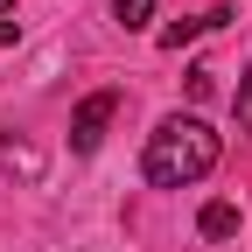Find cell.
Returning a JSON list of instances; mask_svg holds the SVG:
<instances>
[{"mask_svg": "<svg viewBox=\"0 0 252 252\" xmlns=\"http://www.w3.org/2000/svg\"><path fill=\"white\" fill-rule=\"evenodd\" d=\"M217 154H224V140H217V133H210L196 112H168V119L147 133L140 175H147L154 189H182V182L210 175V168H217Z\"/></svg>", "mask_w": 252, "mask_h": 252, "instance_id": "6da1fadb", "label": "cell"}, {"mask_svg": "<svg viewBox=\"0 0 252 252\" xmlns=\"http://www.w3.org/2000/svg\"><path fill=\"white\" fill-rule=\"evenodd\" d=\"M112 112H119V91H91V98L77 105V119H70V147H77V154H98Z\"/></svg>", "mask_w": 252, "mask_h": 252, "instance_id": "7a4b0ae2", "label": "cell"}, {"mask_svg": "<svg viewBox=\"0 0 252 252\" xmlns=\"http://www.w3.org/2000/svg\"><path fill=\"white\" fill-rule=\"evenodd\" d=\"M196 231H203V238H231V231H238V203H224V196H217V203H203Z\"/></svg>", "mask_w": 252, "mask_h": 252, "instance_id": "3957f363", "label": "cell"}, {"mask_svg": "<svg viewBox=\"0 0 252 252\" xmlns=\"http://www.w3.org/2000/svg\"><path fill=\"white\" fill-rule=\"evenodd\" d=\"M112 14H119V28H147L154 21V0H112Z\"/></svg>", "mask_w": 252, "mask_h": 252, "instance_id": "277c9868", "label": "cell"}, {"mask_svg": "<svg viewBox=\"0 0 252 252\" xmlns=\"http://www.w3.org/2000/svg\"><path fill=\"white\" fill-rule=\"evenodd\" d=\"M231 119H238V133H252V70H245L238 91H231Z\"/></svg>", "mask_w": 252, "mask_h": 252, "instance_id": "5b68a950", "label": "cell"}, {"mask_svg": "<svg viewBox=\"0 0 252 252\" xmlns=\"http://www.w3.org/2000/svg\"><path fill=\"white\" fill-rule=\"evenodd\" d=\"M189 35H203V21H175V28H161V49H182Z\"/></svg>", "mask_w": 252, "mask_h": 252, "instance_id": "8992f818", "label": "cell"}, {"mask_svg": "<svg viewBox=\"0 0 252 252\" xmlns=\"http://www.w3.org/2000/svg\"><path fill=\"white\" fill-rule=\"evenodd\" d=\"M14 35H21V21H14V14H7V21H0V49H7V42H14Z\"/></svg>", "mask_w": 252, "mask_h": 252, "instance_id": "52a82bcc", "label": "cell"}, {"mask_svg": "<svg viewBox=\"0 0 252 252\" xmlns=\"http://www.w3.org/2000/svg\"><path fill=\"white\" fill-rule=\"evenodd\" d=\"M7 14H14V0H0V21H7Z\"/></svg>", "mask_w": 252, "mask_h": 252, "instance_id": "ba28073f", "label": "cell"}]
</instances>
